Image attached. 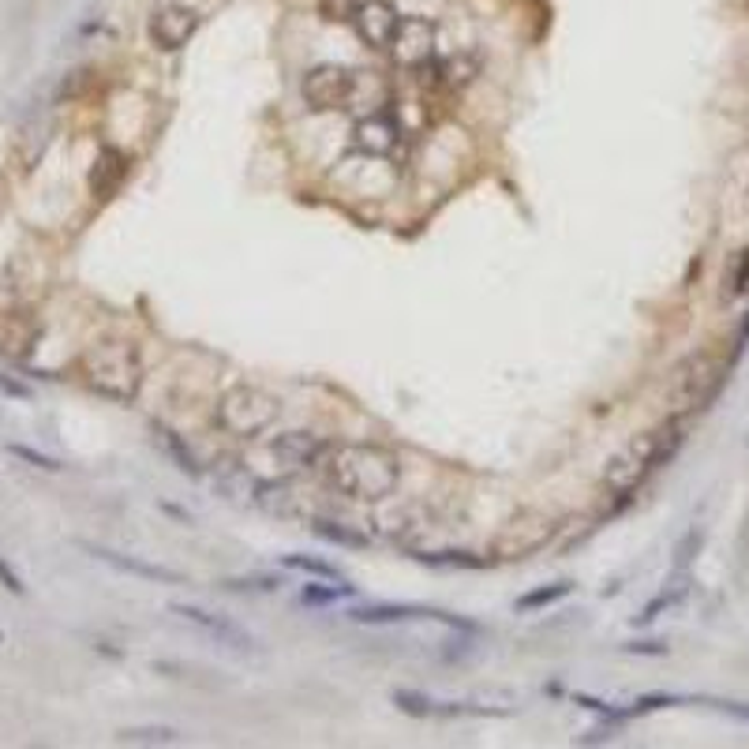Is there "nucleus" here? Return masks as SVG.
Here are the masks:
<instances>
[{"label":"nucleus","instance_id":"f257e3e1","mask_svg":"<svg viewBox=\"0 0 749 749\" xmlns=\"http://www.w3.org/2000/svg\"><path fill=\"white\" fill-rule=\"evenodd\" d=\"M330 491L356 498V503H383L402 484V458L374 442H341L330 446L319 461Z\"/></svg>","mask_w":749,"mask_h":749},{"label":"nucleus","instance_id":"f03ea898","mask_svg":"<svg viewBox=\"0 0 749 749\" xmlns=\"http://www.w3.org/2000/svg\"><path fill=\"white\" fill-rule=\"evenodd\" d=\"M686 416H670L663 420L660 428L652 431H641L633 435L626 446L618 449V454L604 465V476H599V484H604L607 495L615 498H630V491H637L660 465H667L674 454H679V446L686 439Z\"/></svg>","mask_w":749,"mask_h":749},{"label":"nucleus","instance_id":"7ed1b4c3","mask_svg":"<svg viewBox=\"0 0 749 749\" xmlns=\"http://www.w3.org/2000/svg\"><path fill=\"white\" fill-rule=\"evenodd\" d=\"M79 367H83V379L94 393H102L120 405L135 402L143 390V374H146L139 345L128 338H109V341L90 345L79 360Z\"/></svg>","mask_w":749,"mask_h":749},{"label":"nucleus","instance_id":"20e7f679","mask_svg":"<svg viewBox=\"0 0 749 749\" xmlns=\"http://www.w3.org/2000/svg\"><path fill=\"white\" fill-rule=\"evenodd\" d=\"M278 416L282 402L252 383H233L229 390H221L214 405V423L233 439H259L278 423Z\"/></svg>","mask_w":749,"mask_h":749},{"label":"nucleus","instance_id":"39448f33","mask_svg":"<svg viewBox=\"0 0 749 749\" xmlns=\"http://www.w3.org/2000/svg\"><path fill=\"white\" fill-rule=\"evenodd\" d=\"M723 379H727V364L712 353H689L679 367L670 371L667 383V402L674 409V416H693L701 412L712 397L719 393Z\"/></svg>","mask_w":749,"mask_h":749},{"label":"nucleus","instance_id":"423d86ee","mask_svg":"<svg viewBox=\"0 0 749 749\" xmlns=\"http://www.w3.org/2000/svg\"><path fill=\"white\" fill-rule=\"evenodd\" d=\"M353 83L356 71H348L341 64H315L300 90H304V102L319 113H334V109H348L353 106Z\"/></svg>","mask_w":749,"mask_h":749},{"label":"nucleus","instance_id":"0eeeda50","mask_svg":"<svg viewBox=\"0 0 749 749\" xmlns=\"http://www.w3.org/2000/svg\"><path fill=\"white\" fill-rule=\"evenodd\" d=\"M435 23L431 19H423V15H402V23H397V34L390 42L386 53L393 57V64H402L409 71H416L420 64H428L435 57Z\"/></svg>","mask_w":749,"mask_h":749},{"label":"nucleus","instance_id":"6e6552de","mask_svg":"<svg viewBox=\"0 0 749 749\" xmlns=\"http://www.w3.org/2000/svg\"><path fill=\"white\" fill-rule=\"evenodd\" d=\"M348 618L353 622H412V618H423V622H442V626H449V630H468V633L480 630L476 622H468L461 615H446V611L420 607V604H367V607H353Z\"/></svg>","mask_w":749,"mask_h":749},{"label":"nucleus","instance_id":"1a4fd4ad","mask_svg":"<svg viewBox=\"0 0 749 749\" xmlns=\"http://www.w3.org/2000/svg\"><path fill=\"white\" fill-rule=\"evenodd\" d=\"M199 15L195 8L188 5H165L158 8L154 15H150V42H154V49H165V53H177V49H184L195 31H199Z\"/></svg>","mask_w":749,"mask_h":749},{"label":"nucleus","instance_id":"9d476101","mask_svg":"<svg viewBox=\"0 0 749 749\" xmlns=\"http://www.w3.org/2000/svg\"><path fill=\"white\" fill-rule=\"evenodd\" d=\"M266 449H270V458L278 461L282 468L296 472V468H311V465H319L322 458H327L330 442L322 439V435H315V431H282V435H273V439H270Z\"/></svg>","mask_w":749,"mask_h":749},{"label":"nucleus","instance_id":"9b49d317","mask_svg":"<svg viewBox=\"0 0 749 749\" xmlns=\"http://www.w3.org/2000/svg\"><path fill=\"white\" fill-rule=\"evenodd\" d=\"M397 23H402V15H397L386 0H364V5H356V15H353V31L356 38L367 45V49H379V53H386L393 34H397Z\"/></svg>","mask_w":749,"mask_h":749},{"label":"nucleus","instance_id":"f8f14e48","mask_svg":"<svg viewBox=\"0 0 749 749\" xmlns=\"http://www.w3.org/2000/svg\"><path fill=\"white\" fill-rule=\"evenodd\" d=\"M353 146L364 150V154H374V158H390V154H397V146H402V124L386 109L367 113L353 128Z\"/></svg>","mask_w":749,"mask_h":749},{"label":"nucleus","instance_id":"ddd939ff","mask_svg":"<svg viewBox=\"0 0 749 749\" xmlns=\"http://www.w3.org/2000/svg\"><path fill=\"white\" fill-rule=\"evenodd\" d=\"M172 615H180L184 622H191V626L199 630H207L217 644H233V648H252V633H247L244 626H236L233 618H225V615H214V611H203V607H191V604H172Z\"/></svg>","mask_w":749,"mask_h":749},{"label":"nucleus","instance_id":"4468645a","mask_svg":"<svg viewBox=\"0 0 749 749\" xmlns=\"http://www.w3.org/2000/svg\"><path fill=\"white\" fill-rule=\"evenodd\" d=\"M128 169H132V158L124 154V150H116V146H102L97 150V158H94V165H90V195L94 199H109V195H116L120 191V184H124V177H128Z\"/></svg>","mask_w":749,"mask_h":749},{"label":"nucleus","instance_id":"2eb2a0df","mask_svg":"<svg viewBox=\"0 0 749 749\" xmlns=\"http://www.w3.org/2000/svg\"><path fill=\"white\" fill-rule=\"evenodd\" d=\"M83 551H90L97 562H106L120 573H132V578H143V581H165V585H180L184 578L177 569L169 566H158V562H143V559H132V555H116L109 547H94V543H83Z\"/></svg>","mask_w":749,"mask_h":749},{"label":"nucleus","instance_id":"dca6fc26","mask_svg":"<svg viewBox=\"0 0 749 749\" xmlns=\"http://www.w3.org/2000/svg\"><path fill=\"white\" fill-rule=\"evenodd\" d=\"M154 439L165 446V454L177 461L180 472H188V476H199V472H203V468H199V461H195V454L188 449V442L177 431H172V428H165V423H154Z\"/></svg>","mask_w":749,"mask_h":749},{"label":"nucleus","instance_id":"f3484780","mask_svg":"<svg viewBox=\"0 0 749 749\" xmlns=\"http://www.w3.org/2000/svg\"><path fill=\"white\" fill-rule=\"evenodd\" d=\"M749 292V247H738L723 270V300H738Z\"/></svg>","mask_w":749,"mask_h":749},{"label":"nucleus","instance_id":"a211bd4d","mask_svg":"<svg viewBox=\"0 0 749 749\" xmlns=\"http://www.w3.org/2000/svg\"><path fill=\"white\" fill-rule=\"evenodd\" d=\"M416 559L423 566H435V569H480V566H487L484 555H468V551H420Z\"/></svg>","mask_w":749,"mask_h":749},{"label":"nucleus","instance_id":"6ab92c4d","mask_svg":"<svg viewBox=\"0 0 749 749\" xmlns=\"http://www.w3.org/2000/svg\"><path fill=\"white\" fill-rule=\"evenodd\" d=\"M315 532L330 543H341V547H367V536L364 532H353L348 524L341 521H330V517H315Z\"/></svg>","mask_w":749,"mask_h":749},{"label":"nucleus","instance_id":"aec40b11","mask_svg":"<svg viewBox=\"0 0 749 749\" xmlns=\"http://www.w3.org/2000/svg\"><path fill=\"white\" fill-rule=\"evenodd\" d=\"M282 566L285 569H300V573H311V578H322V581H341L338 566L322 562V559H311V555H282Z\"/></svg>","mask_w":749,"mask_h":749},{"label":"nucleus","instance_id":"412c9836","mask_svg":"<svg viewBox=\"0 0 749 749\" xmlns=\"http://www.w3.org/2000/svg\"><path fill=\"white\" fill-rule=\"evenodd\" d=\"M569 592H573V585H569V581H559V585H547V588H536V592H524L513 607H517V611H536V607L555 604V599H566Z\"/></svg>","mask_w":749,"mask_h":749},{"label":"nucleus","instance_id":"4be33fe9","mask_svg":"<svg viewBox=\"0 0 749 749\" xmlns=\"http://www.w3.org/2000/svg\"><path fill=\"white\" fill-rule=\"evenodd\" d=\"M345 596H356V588L353 585H345V581H338V585H327V588H319V585H308L304 592H300V604H334V599H345Z\"/></svg>","mask_w":749,"mask_h":749},{"label":"nucleus","instance_id":"5701e85b","mask_svg":"<svg viewBox=\"0 0 749 749\" xmlns=\"http://www.w3.org/2000/svg\"><path fill=\"white\" fill-rule=\"evenodd\" d=\"M8 454H12V458H19V461H27V465H34V468H42V472H60V468H64L57 458H45V454H38V449H31V446H19V442H12V446H8Z\"/></svg>","mask_w":749,"mask_h":749},{"label":"nucleus","instance_id":"b1692460","mask_svg":"<svg viewBox=\"0 0 749 749\" xmlns=\"http://www.w3.org/2000/svg\"><path fill=\"white\" fill-rule=\"evenodd\" d=\"M356 5H360V0H319V12H322V19H330V23H353Z\"/></svg>","mask_w":749,"mask_h":749},{"label":"nucleus","instance_id":"393cba45","mask_svg":"<svg viewBox=\"0 0 749 749\" xmlns=\"http://www.w3.org/2000/svg\"><path fill=\"white\" fill-rule=\"evenodd\" d=\"M180 735L177 731H169V727H146V731H120L116 742H146V745H154V742H177Z\"/></svg>","mask_w":749,"mask_h":749},{"label":"nucleus","instance_id":"a878e982","mask_svg":"<svg viewBox=\"0 0 749 749\" xmlns=\"http://www.w3.org/2000/svg\"><path fill=\"white\" fill-rule=\"evenodd\" d=\"M682 596H686V588H674V592H663V596H656L652 604H648V607H644V611H641L633 622H637V626H648V622H652V618H656L663 607H674V604H679Z\"/></svg>","mask_w":749,"mask_h":749},{"label":"nucleus","instance_id":"bb28decb","mask_svg":"<svg viewBox=\"0 0 749 749\" xmlns=\"http://www.w3.org/2000/svg\"><path fill=\"white\" fill-rule=\"evenodd\" d=\"M0 581H5V588H8L12 596H23V592H27V588H23V581H19V573H15L5 559H0Z\"/></svg>","mask_w":749,"mask_h":749},{"label":"nucleus","instance_id":"cd10ccee","mask_svg":"<svg viewBox=\"0 0 749 749\" xmlns=\"http://www.w3.org/2000/svg\"><path fill=\"white\" fill-rule=\"evenodd\" d=\"M282 581L278 578H252V581H229V588H263V592H273Z\"/></svg>","mask_w":749,"mask_h":749},{"label":"nucleus","instance_id":"c85d7f7f","mask_svg":"<svg viewBox=\"0 0 749 749\" xmlns=\"http://www.w3.org/2000/svg\"><path fill=\"white\" fill-rule=\"evenodd\" d=\"M0 390H5L8 397H19V402H27V397H31V390L23 383H15V379H8V374H0Z\"/></svg>","mask_w":749,"mask_h":749},{"label":"nucleus","instance_id":"c756f323","mask_svg":"<svg viewBox=\"0 0 749 749\" xmlns=\"http://www.w3.org/2000/svg\"><path fill=\"white\" fill-rule=\"evenodd\" d=\"M626 652H648V656H663L667 648L660 641H648V644H626Z\"/></svg>","mask_w":749,"mask_h":749}]
</instances>
